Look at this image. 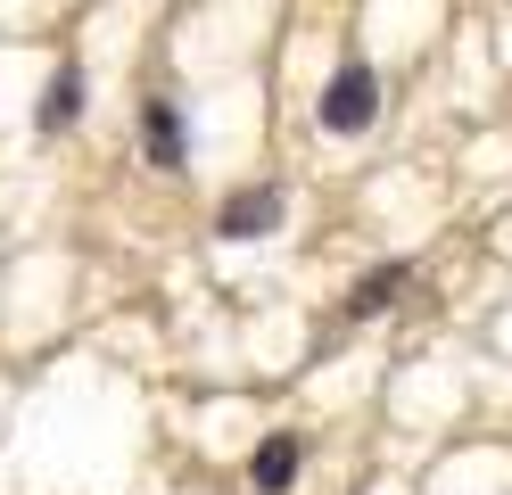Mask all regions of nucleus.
I'll use <instances>...</instances> for the list:
<instances>
[{
  "label": "nucleus",
  "mask_w": 512,
  "mask_h": 495,
  "mask_svg": "<svg viewBox=\"0 0 512 495\" xmlns=\"http://www.w3.org/2000/svg\"><path fill=\"white\" fill-rule=\"evenodd\" d=\"M223 240H265V231H281V190L273 182H256V190H232L223 198V215H215Z\"/></svg>",
  "instance_id": "nucleus-2"
},
{
  "label": "nucleus",
  "mask_w": 512,
  "mask_h": 495,
  "mask_svg": "<svg viewBox=\"0 0 512 495\" xmlns=\"http://www.w3.org/2000/svg\"><path fill=\"white\" fill-rule=\"evenodd\" d=\"M397 289H405V264H380V273H364L356 289H347V314H380V306H397Z\"/></svg>",
  "instance_id": "nucleus-6"
},
{
  "label": "nucleus",
  "mask_w": 512,
  "mask_h": 495,
  "mask_svg": "<svg viewBox=\"0 0 512 495\" xmlns=\"http://www.w3.org/2000/svg\"><path fill=\"white\" fill-rule=\"evenodd\" d=\"M380 116V83H372V66H339L331 91H323V124L331 132H364Z\"/></svg>",
  "instance_id": "nucleus-1"
},
{
  "label": "nucleus",
  "mask_w": 512,
  "mask_h": 495,
  "mask_svg": "<svg viewBox=\"0 0 512 495\" xmlns=\"http://www.w3.org/2000/svg\"><path fill=\"white\" fill-rule=\"evenodd\" d=\"M75 116H83V66H58L42 91V132H67Z\"/></svg>",
  "instance_id": "nucleus-5"
},
{
  "label": "nucleus",
  "mask_w": 512,
  "mask_h": 495,
  "mask_svg": "<svg viewBox=\"0 0 512 495\" xmlns=\"http://www.w3.org/2000/svg\"><path fill=\"white\" fill-rule=\"evenodd\" d=\"M248 479H256V495H281L298 479V438H290V429H273V438L248 454Z\"/></svg>",
  "instance_id": "nucleus-3"
},
{
  "label": "nucleus",
  "mask_w": 512,
  "mask_h": 495,
  "mask_svg": "<svg viewBox=\"0 0 512 495\" xmlns=\"http://www.w3.org/2000/svg\"><path fill=\"white\" fill-rule=\"evenodd\" d=\"M141 132H149V165H166V174H174V165H182V108H174V99H149Z\"/></svg>",
  "instance_id": "nucleus-4"
}]
</instances>
